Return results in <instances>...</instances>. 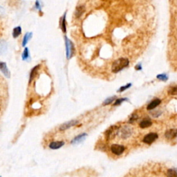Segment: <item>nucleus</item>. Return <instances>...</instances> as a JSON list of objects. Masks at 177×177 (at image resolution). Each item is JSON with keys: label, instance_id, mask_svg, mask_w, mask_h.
<instances>
[{"label": "nucleus", "instance_id": "f257e3e1", "mask_svg": "<svg viewBox=\"0 0 177 177\" xmlns=\"http://www.w3.org/2000/svg\"><path fill=\"white\" fill-rule=\"evenodd\" d=\"M129 60L128 59L121 58L118 59L113 63L112 66V71L114 73H118L121 70L123 69L125 67H127L129 65Z\"/></svg>", "mask_w": 177, "mask_h": 177}, {"label": "nucleus", "instance_id": "f03ea898", "mask_svg": "<svg viewBox=\"0 0 177 177\" xmlns=\"http://www.w3.org/2000/svg\"><path fill=\"white\" fill-rule=\"evenodd\" d=\"M65 45H66V58L69 60L70 58L73 57V54H74L75 48L74 45L72 42L69 39H68L67 37L65 36Z\"/></svg>", "mask_w": 177, "mask_h": 177}, {"label": "nucleus", "instance_id": "7ed1b4c3", "mask_svg": "<svg viewBox=\"0 0 177 177\" xmlns=\"http://www.w3.org/2000/svg\"><path fill=\"white\" fill-rule=\"evenodd\" d=\"M157 139H158V135H157V134H156V133H150V134H147L146 136L144 137L142 141H143L145 143L150 145L152 142L156 141Z\"/></svg>", "mask_w": 177, "mask_h": 177}, {"label": "nucleus", "instance_id": "20e7f679", "mask_svg": "<svg viewBox=\"0 0 177 177\" xmlns=\"http://www.w3.org/2000/svg\"><path fill=\"white\" fill-rule=\"evenodd\" d=\"M119 133V127L115 126H112L107 130L106 132V137L108 140L113 139L116 136V134Z\"/></svg>", "mask_w": 177, "mask_h": 177}, {"label": "nucleus", "instance_id": "39448f33", "mask_svg": "<svg viewBox=\"0 0 177 177\" xmlns=\"http://www.w3.org/2000/svg\"><path fill=\"white\" fill-rule=\"evenodd\" d=\"M111 151L113 154L119 156V155L123 153V152L125 151V147L117 144L112 145V147H111Z\"/></svg>", "mask_w": 177, "mask_h": 177}, {"label": "nucleus", "instance_id": "423d86ee", "mask_svg": "<svg viewBox=\"0 0 177 177\" xmlns=\"http://www.w3.org/2000/svg\"><path fill=\"white\" fill-rule=\"evenodd\" d=\"M87 136V134H86V133H82V134L78 135V136L75 137L74 139L71 141V144L77 145V144L80 143V142H82L85 141Z\"/></svg>", "mask_w": 177, "mask_h": 177}, {"label": "nucleus", "instance_id": "0eeeda50", "mask_svg": "<svg viewBox=\"0 0 177 177\" xmlns=\"http://www.w3.org/2000/svg\"><path fill=\"white\" fill-rule=\"evenodd\" d=\"M78 123V122L77 120H71V121H68L61 125L60 127V130H61V131H65V130L71 128V127L75 126V125H76Z\"/></svg>", "mask_w": 177, "mask_h": 177}, {"label": "nucleus", "instance_id": "6e6552de", "mask_svg": "<svg viewBox=\"0 0 177 177\" xmlns=\"http://www.w3.org/2000/svg\"><path fill=\"white\" fill-rule=\"evenodd\" d=\"M0 71H2V73H3L7 78H9L11 77V73H10V71L8 69V67H7V65L6 62H0Z\"/></svg>", "mask_w": 177, "mask_h": 177}, {"label": "nucleus", "instance_id": "1a4fd4ad", "mask_svg": "<svg viewBox=\"0 0 177 177\" xmlns=\"http://www.w3.org/2000/svg\"><path fill=\"white\" fill-rule=\"evenodd\" d=\"M165 136L168 139H175L177 136V129H169L165 132Z\"/></svg>", "mask_w": 177, "mask_h": 177}, {"label": "nucleus", "instance_id": "9d476101", "mask_svg": "<svg viewBox=\"0 0 177 177\" xmlns=\"http://www.w3.org/2000/svg\"><path fill=\"white\" fill-rule=\"evenodd\" d=\"M64 145H65V142L63 141H54L49 144V147L51 149H58L61 148Z\"/></svg>", "mask_w": 177, "mask_h": 177}, {"label": "nucleus", "instance_id": "9b49d317", "mask_svg": "<svg viewBox=\"0 0 177 177\" xmlns=\"http://www.w3.org/2000/svg\"><path fill=\"white\" fill-rule=\"evenodd\" d=\"M132 134V130L129 127H124L121 130V136L123 139H127Z\"/></svg>", "mask_w": 177, "mask_h": 177}, {"label": "nucleus", "instance_id": "f8f14e48", "mask_svg": "<svg viewBox=\"0 0 177 177\" xmlns=\"http://www.w3.org/2000/svg\"><path fill=\"white\" fill-rule=\"evenodd\" d=\"M8 49V45L6 41L0 40V55H2L6 53Z\"/></svg>", "mask_w": 177, "mask_h": 177}, {"label": "nucleus", "instance_id": "ddd939ff", "mask_svg": "<svg viewBox=\"0 0 177 177\" xmlns=\"http://www.w3.org/2000/svg\"><path fill=\"white\" fill-rule=\"evenodd\" d=\"M161 102V100L158 99V98H156V99L152 100V101L148 105V106H147V109L152 110L154 109V108H156Z\"/></svg>", "mask_w": 177, "mask_h": 177}, {"label": "nucleus", "instance_id": "4468645a", "mask_svg": "<svg viewBox=\"0 0 177 177\" xmlns=\"http://www.w3.org/2000/svg\"><path fill=\"white\" fill-rule=\"evenodd\" d=\"M152 124V122L150 120L148 119H145L142 120L141 122V123H140V127L142 129L147 128V127H149V126H151Z\"/></svg>", "mask_w": 177, "mask_h": 177}, {"label": "nucleus", "instance_id": "2eb2a0df", "mask_svg": "<svg viewBox=\"0 0 177 177\" xmlns=\"http://www.w3.org/2000/svg\"><path fill=\"white\" fill-rule=\"evenodd\" d=\"M40 67V65H37L35 66V67L32 68V70L31 71V73H30V78H29V83H31V82H32V80L34 79V78H35V76L37 73V71H38V69Z\"/></svg>", "mask_w": 177, "mask_h": 177}, {"label": "nucleus", "instance_id": "dca6fc26", "mask_svg": "<svg viewBox=\"0 0 177 177\" xmlns=\"http://www.w3.org/2000/svg\"><path fill=\"white\" fill-rule=\"evenodd\" d=\"M32 38V33H26V35H24L23 41H22V46H25L26 44L28 43V42L30 40V39Z\"/></svg>", "mask_w": 177, "mask_h": 177}, {"label": "nucleus", "instance_id": "f3484780", "mask_svg": "<svg viewBox=\"0 0 177 177\" xmlns=\"http://www.w3.org/2000/svg\"><path fill=\"white\" fill-rule=\"evenodd\" d=\"M22 33V28L20 26H17L13 29V36L14 38H17L20 35V34Z\"/></svg>", "mask_w": 177, "mask_h": 177}, {"label": "nucleus", "instance_id": "a211bd4d", "mask_svg": "<svg viewBox=\"0 0 177 177\" xmlns=\"http://www.w3.org/2000/svg\"><path fill=\"white\" fill-rule=\"evenodd\" d=\"M29 51H28V48H24V51H23V53L22 55V60H27L29 59Z\"/></svg>", "mask_w": 177, "mask_h": 177}, {"label": "nucleus", "instance_id": "6ab92c4d", "mask_svg": "<svg viewBox=\"0 0 177 177\" xmlns=\"http://www.w3.org/2000/svg\"><path fill=\"white\" fill-rule=\"evenodd\" d=\"M85 11V9H84V7L83 6H80L77 8L76 9V11H75V15L77 18H80V17L82 15V14L84 13Z\"/></svg>", "mask_w": 177, "mask_h": 177}, {"label": "nucleus", "instance_id": "aec40b11", "mask_svg": "<svg viewBox=\"0 0 177 177\" xmlns=\"http://www.w3.org/2000/svg\"><path fill=\"white\" fill-rule=\"evenodd\" d=\"M168 93L172 95H177V85L173 86V87L169 88L168 90Z\"/></svg>", "mask_w": 177, "mask_h": 177}, {"label": "nucleus", "instance_id": "412c9836", "mask_svg": "<svg viewBox=\"0 0 177 177\" xmlns=\"http://www.w3.org/2000/svg\"><path fill=\"white\" fill-rule=\"evenodd\" d=\"M115 98H116V97L115 96H113V97L107 98V99L105 100V101L103 102V105H107L111 104V103L114 101V100H115Z\"/></svg>", "mask_w": 177, "mask_h": 177}, {"label": "nucleus", "instance_id": "4be33fe9", "mask_svg": "<svg viewBox=\"0 0 177 177\" xmlns=\"http://www.w3.org/2000/svg\"><path fill=\"white\" fill-rule=\"evenodd\" d=\"M62 31L64 33H66V14H65V15L63 17V19H62Z\"/></svg>", "mask_w": 177, "mask_h": 177}, {"label": "nucleus", "instance_id": "5701e85b", "mask_svg": "<svg viewBox=\"0 0 177 177\" xmlns=\"http://www.w3.org/2000/svg\"><path fill=\"white\" fill-rule=\"evenodd\" d=\"M168 176H177V172L174 169H169L168 171Z\"/></svg>", "mask_w": 177, "mask_h": 177}, {"label": "nucleus", "instance_id": "b1692460", "mask_svg": "<svg viewBox=\"0 0 177 177\" xmlns=\"http://www.w3.org/2000/svg\"><path fill=\"white\" fill-rule=\"evenodd\" d=\"M127 99L126 98H120V99H117L115 100V102L114 103V106H117V105H120V103L122 102L123 101H125Z\"/></svg>", "mask_w": 177, "mask_h": 177}, {"label": "nucleus", "instance_id": "393cba45", "mask_svg": "<svg viewBox=\"0 0 177 177\" xmlns=\"http://www.w3.org/2000/svg\"><path fill=\"white\" fill-rule=\"evenodd\" d=\"M157 78L161 80H163V81H165L168 80V77H167V75L165 74H161V75H159L157 76Z\"/></svg>", "mask_w": 177, "mask_h": 177}, {"label": "nucleus", "instance_id": "a878e982", "mask_svg": "<svg viewBox=\"0 0 177 177\" xmlns=\"http://www.w3.org/2000/svg\"><path fill=\"white\" fill-rule=\"evenodd\" d=\"M131 84H128V85H125L124 86V87H120V89L118 91V92H123V91L125 90H126L127 88H128L129 87H131Z\"/></svg>", "mask_w": 177, "mask_h": 177}, {"label": "nucleus", "instance_id": "bb28decb", "mask_svg": "<svg viewBox=\"0 0 177 177\" xmlns=\"http://www.w3.org/2000/svg\"><path fill=\"white\" fill-rule=\"evenodd\" d=\"M35 7H36V8L38 10L41 9V5H40V2H39V0H38V1L35 2Z\"/></svg>", "mask_w": 177, "mask_h": 177}, {"label": "nucleus", "instance_id": "cd10ccee", "mask_svg": "<svg viewBox=\"0 0 177 177\" xmlns=\"http://www.w3.org/2000/svg\"><path fill=\"white\" fill-rule=\"evenodd\" d=\"M137 119H138L137 115H132V117L131 118V119H130V120H129V122H133L134 121H135V120H136Z\"/></svg>", "mask_w": 177, "mask_h": 177}, {"label": "nucleus", "instance_id": "c85d7f7f", "mask_svg": "<svg viewBox=\"0 0 177 177\" xmlns=\"http://www.w3.org/2000/svg\"><path fill=\"white\" fill-rule=\"evenodd\" d=\"M136 69H139V70H140V69H141V65H137V66H136Z\"/></svg>", "mask_w": 177, "mask_h": 177}]
</instances>
